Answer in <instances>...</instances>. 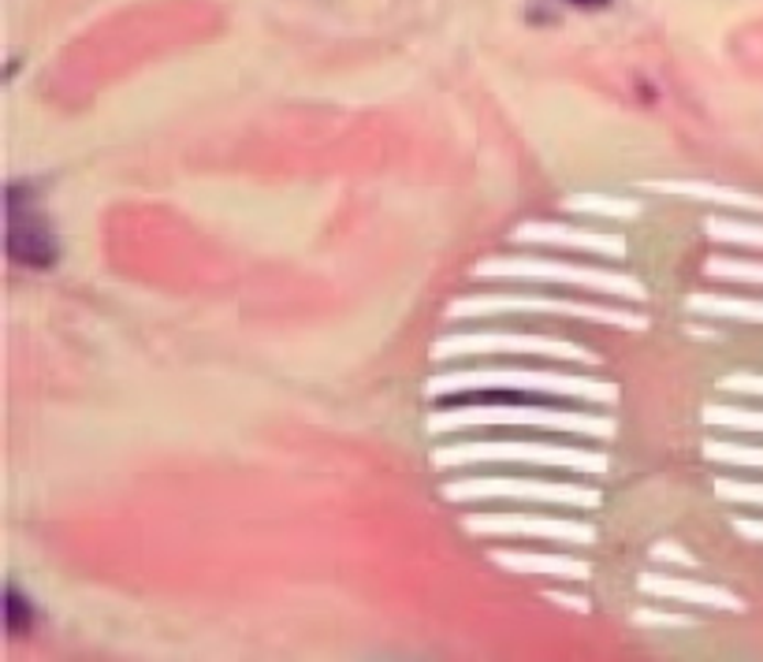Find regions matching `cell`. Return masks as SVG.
I'll use <instances>...</instances> for the list:
<instances>
[{
	"mask_svg": "<svg viewBox=\"0 0 763 662\" xmlns=\"http://www.w3.org/2000/svg\"><path fill=\"white\" fill-rule=\"evenodd\" d=\"M34 626V607L23 599L19 588H8V629L12 632H26Z\"/></svg>",
	"mask_w": 763,
	"mask_h": 662,
	"instance_id": "cell-5",
	"label": "cell"
},
{
	"mask_svg": "<svg viewBox=\"0 0 763 662\" xmlns=\"http://www.w3.org/2000/svg\"><path fill=\"white\" fill-rule=\"evenodd\" d=\"M536 495L547 503H574V506H596V495L585 488H559V484H451L447 495L462 499V495Z\"/></svg>",
	"mask_w": 763,
	"mask_h": 662,
	"instance_id": "cell-3",
	"label": "cell"
},
{
	"mask_svg": "<svg viewBox=\"0 0 763 662\" xmlns=\"http://www.w3.org/2000/svg\"><path fill=\"white\" fill-rule=\"evenodd\" d=\"M473 529H525V537H559V540H589L585 525H563V521H522V518H481Z\"/></svg>",
	"mask_w": 763,
	"mask_h": 662,
	"instance_id": "cell-4",
	"label": "cell"
},
{
	"mask_svg": "<svg viewBox=\"0 0 763 662\" xmlns=\"http://www.w3.org/2000/svg\"><path fill=\"white\" fill-rule=\"evenodd\" d=\"M574 8H608L611 0H570Z\"/></svg>",
	"mask_w": 763,
	"mask_h": 662,
	"instance_id": "cell-6",
	"label": "cell"
},
{
	"mask_svg": "<svg viewBox=\"0 0 763 662\" xmlns=\"http://www.w3.org/2000/svg\"><path fill=\"white\" fill-rule=\"evenodd\" d=\"M462 457H530V462H547V465H574V470H603L600 454H585V451H559L552 443H533V446H458V451H439V462H462Z\"/></svg>",
	"mask_w": 763,
	"mask_h": 662,
	"instance_id": "cell-2",
	"label": "cell"
},
{
	"mask_svg": "<svg viewBox=\"0 0 763 662\" xmlns=\"http://www.w3.org/2000/svg\"><path fill=\"white\" fill-rule=\"evenodd\" d=\"M8 257L23 268H53L56 265V239L45 217H37L31 201H19V194H8Z\"/></svg>",
	"mask_w": 763,
	"mask_h": 662,
	"instance_id": "cell-1",
	"label": "cell"
}]
</instances>
